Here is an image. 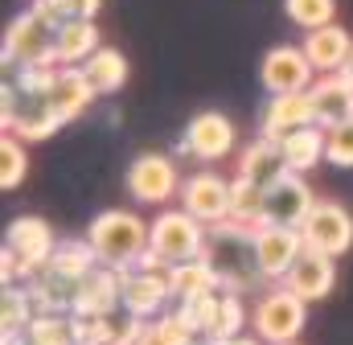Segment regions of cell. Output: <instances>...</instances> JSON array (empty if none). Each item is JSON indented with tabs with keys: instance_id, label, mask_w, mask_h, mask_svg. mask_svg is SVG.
<instances>
[{
	"instance_id": "cell-1",
	"label": "cell",
	"mask_w": 353,
	"mask_h": 345,
	"mask_svg": "<svg viewBox=\"0 0 353 345\" xmlns=\"http://www.w3.org/2000/svg\"><path fill=\"white\" fill-rule=\"evenodd\" d=\"M201 259L214 267L222 292H247L263 279L259 271V259H255V230L239 226V222H222V226H210L205 235V251Z\"/></svg>"
},
{
	"instance_id": "cell-2",
	"label": "cell",
	"mask_w": 353,
	"mask_h": 345,
	"mask_svg": "<svg viewBox=\"0 0 353 345\" xmlns=\"http://www.w3.org/2000/svg\"><path fill=\"white\" fill-rule=\"evenodd\" d=\"M87 243L103 267L128 271L148 251V222L140 214H132V210H103V214L90 218Z\"/></svg>"
},
{
	"instance_id": "cell-3",
	"label": "cell",
	"mask_w": 353,
	"mask_h": 345,
	"mask_svg": "<svg viewBox=\"0 0 353 345\" xmlns=\"http://www.w3.org/2000/svg\"><path fill=\"white\" fill-rule=\"evenodd\" d=\"M304 321H308V300H300L283 284L263 292L251 313V329L263 345H292L304 333Z\"/></svg>"
},
{
	"instance_id": "cell-4",
	"label": "cell",
	"mask_w": 353,
	"mask_h": 345,
	"mask_svg": "<svg viewBox=\"0 0 353 345\" xmlns=\"http://www.w3.org/2000/svg\"><path fill=\"white\" fill-rule=\"evenodd\" d=\"M205 226L185 214V210H161L152 222H148V251L161 255L169 267L176 263H189V259H201L205 251Z\"/></svg>"
},
{
	"instance_id": "cell-5",
	"label": "cell",
	"mask_w": 353,
	"mask_h": 345,
	"mask_svg": "<svg viewBox=\"0 0 353 345\" xmlns=\"http://www.w3.org/2000/svg\"><path fill=\"white\" fill-rule=\"evenodd\" d=\"M54 41H58V25L37 4H29L4 33V58L17 66H58Z\"/></svg>"
},
{
	"instance_id": "cell-6",
	"label": "cell",
	"mask_w": 353,
	"mask_h": 345,
	"mask_svg": "<svg viewBox=\"0 0 353 345\" xmlns=\"http://www.w3.org/2000/svg\"><path fill=\"white\" fill-rule=\"evenodd\" d=\"M66 119L50 107L46 95H29L21 86H4V132H12L17 140H46L62 128Z\"/></svg>"
},
{
	"instance_id": "cell-7",
	"label": "cell",
	"mask_w": 353,
	"mask_h": 345,
	"mask_svg": "<svg viewBox=\"0 0 353 345\" xmlns=\"http://www.w3.org/2000/svg\"><path fill=\"white\" fill-rule=\"evenodd\" d=\"M4 251H12L21 263V279H33L58 251V239L50 230L46 218H33V214H21L8 222V235H4Z\"/></svg>"
},
{
	"instance_id": "cell-8",
	"label": "cell",
	"mask_w": 353,
	"mask_h": 345,
	"mask_svg": "<svg viewBox=\"0 0 353 345\" xmlns=\"http://www.w3.org/2000/svg\"><path fill=\"white\" fill-rule=\"evenodd\" d=\"M300 235H304L308 251H321V255L337 259L353 247V214L341 201H316L312 214L304 218Z\"/></svg>"
},
{
	"instance_id": "cell-9",
	"label": "cell",
	"mask_w": 353,
	"mask_h": 345,
	"mask_svg": "<svg viewBox=\"0 0 353 345\" xmlns=\"http://www.w3.org/2000/svg\"><path fill=\"white\" fill-rule=\"evenodd\" d=\"M230 185L234 181H226L218 172H193L181 181V210L193 214L205 230L222 226V222H230Z\"/></svg>"
},
{
	"instance_id": "cell-10",
	"label": "cell",
	"mask_w": 353,
	"mask_h": 345,
	"mask_svg": "<svg viewBox=\"0 0 353 345\" xmlns=\"http://www.w3.org/2000/svg\"><path fill=\"white\" fill-rule=\"evenodd\" d=\"M128 193L140 206H165L173 193H181V172L165 152H140L128 165Z\"/></svg>"
},
{
	"instance_id": "cell-11",
	"label": "cell",
	"mask_w": 353,
	"mask_h": 345,
	"mask_svg": "<svg viewBox=\"0 0 353 345\" xmlns=\"http://www.w3.org/2000/svg\"><path fill=\"white\" fill-rule=\"evenodd\" d=\"M234 144H239V132H234L230 115H222V111H201V115H193L189 128H185V136H181V148H185L193 161H205V165L226 161V157L234 152Z\"/></svg>"
},
{
	"instance_id": "cell-12",
	"label": "cell",
	"mask_w": 353,
	"mask_h": 345,
	"mask_svg": "<svg viewBox=\"0 0 353 345\" xmlns=\"http://www.w3.org/2000/svg\"><path fill=\"white\" fill-rule=\"evenodd\" d=\"M169 271L173 267H128L123 271V308L136 313L140 321H157L165 317V304L173 300V288H169Z\"/></svg>"
},
{
	"instance_id": "cell-13",
	"label": "cell",
	"mask_w": 353,
	"mask_h": 345,
	"mask_svg": "<svg viewBox=\"0 0 353 345\" xmlns=\"http://www.w3.org/2000/svg\"><path fill=\"white\" fill-rule=\"evenodd\" d=\"M312 62L304 50L296 46H275L267 50L259 62V79H263L267 95H296V90H312Z\"/></svg>"
},
{
	"instance_id": "cell-14",
	"label": "cell",
	"mask_w": 353,
	"mask_h": 345,
	"mask_svg": "<svg viewBox=\"0 0 353 345\" xmlns=\"http://www.w3.org/2000/svg\"><path fill=\"white\" fill-rule=\"evenodd\" d=\"M300 255H304V235L296 226H275V222L255 226V259L263 279H283Z\"/></svg>"
},
{
	"instance_id": "cell-15",
	"label": "cell",
	"mask_w": 353,
	"mask_h": 345,
	"mask_svg": "<svg viewBox=\"0 0 353 345\" xmlns=\"http://www.w3.org/2000/svg\"><path fill=\"white\" fill-rule=\"evenodd\" d=\"M316 197L308 189V181L300 172H283L271 189H267V206H263V218L275 222V226H304V218L312 214Z\"/></svg>"
},
{
	"instance_id": "cell-16",
	"label": "cell",
	"mask_w": 353,
	"mask_h": 345,
	"mask_svg": "<svg viewBox=\"0 0 353 345\" xmlns=\"http://www.w3.org/2000/svg\"><path fill=\"white\" fill-rule=\"evenodd\" d=\"M123 304V271H115V267H94L90 275H83V284H79V304H74V317H107V313H115Z\"/></svg>"
},
{
	"instance_id": "cell-17",
	"label": "cell",
	"mask_w": 353,
	"mask_h": 345,
	"mask_svg": "<svg viewBox=\"0 0 353 345\" xmlns=\"http://www.w3.org/2000/svg\"><path fill=\"white\" fill-rule=\"evenodd\" d=\"M333 284H337V259L321 255V251H308V247H304V255L292 263V271L283 275V288H292L308 304L325 300L333 292Z\"/></svg>"
},
{
	"instance_id": "cell-18",
	"label": "cell",
	"mask_w": 353,
	"mask_h": 345,
	"mask_svg": "<svg viewBox=\"0 0 353 345\" xmlns=\"http://www.w3.org/2000/svg\"><path fill=\"white\" fill-rule=\"evenodd\" d=\"M304 54H308V62H312V70H321V75H341V66L350 62L353 54V37L345 25H325V29H312V33H304V46H300Z\"/></svg>"
},
{
	"instance_id": "cell-19",
	"label": "cell",
	"mask_w": 353,
	"mask_h": 345,
	"mask_svg": "<svg viewBox=\"0 0 353 345\" xmlns=\"http://www.w3.org/2000/svg\"><path fill=\"white\" fill-rule=\"evenodd\" d=\"M79 284H83V279H74V275H62V271H54V267H41L25 288H29L37 313H70V317H74Z\"/></svg>"
},
{
	"instance_id": "cell-20",
	"label": "cell",
	"mask_w": 353,
	"mask_h": 345,
	"mask_svg": "<svg viewBox=\"0 0 353 345\" xmlns=\"http://www.w3.org/2000/svg\"><path fill=\"white\" fill-rule=\"evenodd\" d=\"M316 124V111H312V99L308 90H296V95H271L263 107V136L279 140L296 128H308Z\"/></svg>"
},
{
	"instance_id": "cell-21",
	"label": "cell",
	"mask_w": 353,
	"mask_h": 345,
	"mask_svg": "<svg viewBox=\"0 0 353 345\" xmlns=\"http://www.w3.org/2000/svg\"><path fill=\"white\" fill-rule=\"evenodd\" d=\"M308 99H312V111H316V124L321 128H333V124L353 119V83L345 75L316 79L312 90H308Z\"/></svg>"
},
{
	"instance_id": "cell-22",
	"label": "cell",
	"mask_w": 353,
	"mask_h": 345,
	"mask_svg": "<svg viewBox=\"0 0 353 345\" xmlns=\"http://www.w3.org/2000/svg\"><path fill=\"white\" fill-rule=\"evenodd\" d=\"M50 107L70 124V119H79L83 111L90 107V99H94V86L90 79L83 75V66H58V75H54V86H50Z\"/></svg>"
},
{
	"instance_id": "cell-23",
	"label": "cell",
	"mask_w": 353,
	"mask_h": 345,
	"mask_svg": "<svg viewBox=\"0 0 353 345\" xmlns=\"http://www.w3.org/2000/svg\"><path fill=\"white\" fill-rule=\"evenodd\" d=\"M275 144H279V157H283L288 172H308L325 161V128H321V124L296 128V132L279 136Z\"/></svg>"
},
{
	"instance_id": "cell-24",
	"label": "cell",
	"mask_w": 353,
	"mask_h": 345,
	"mask_svg": "<svg viewBox=\"0 0 353 345\" xmlns=\"http://www.w3.org/2000/svg\"><path fill=\"white\" fill-rule=\"evenodd\" d=\"M283 172H288V165H283L279 144H275L271 136L251 140V144L243 148V157H239V177H243V181H251V185H263V189H271Z\"/></svg>"
},
{
	"instance_id": "cell-25",
	"label": "cell",
	"mask_w": 353,
	"mask_h": 345,
	"mask_svg": "<svg viewBox=\"0 0 353 345\" xmlns=\"http://www.w3.org/2000/svg\"><path fill=\"white\" fill-rule=\"evenodd\" d=\"M99 50L103 46H99L94 21H66L58 29V41H54V62L58 66H87Z\"/></svg>"
},
{
	"instance_id": "cell-26",
	"label": "cell",
	"mask_w": 353,
	"mask_h": 345,
	"mask_svg": "<svg viewBox=\"0 0 353 345\" xmlns=\"http://www.w3.org/2000/svg\"><path fill=\"white\" fill-rule=\"evenodd\" d=\"M83 75L90 79L94 95H115L119 86L128 83V58H123V50L103 46V50L90 58L87 66H83Z\"/></svg>"
},
{
	"instance_id": "cell-27",
	"label": "cell",
	"mask_w": 353,
	"mask_h": 345,
	"mask_svg": "<svg viewBox=\"0 0 353 345\" xmlns=\"http://www.w3.org/2000/svg\"><path fill=\"white\" fill-rule=\"evenodd\" d=\"M25 345H79V321L70 313H37L25 329Z\"/></svg>"
},
{
	"instance_id": "cell-28",
	"label": "cell",
	"mask_w": 353,
	"mask_h": 345,
	"mask_svg": "<svg viewBox=\"0 0 353 345\" xmlns=\"http://www.w3.org/2000/svg\"><path fill=\"white\" fill-rule=\"evenodd\" d=\"M33 317H37V308H33L29 288L8 284V288H4V296H0V329H4V342L25 337V329H29V321H33Z\"/></svg>"
},
{
	"instance_id": "cell-29",
	"label": "cell",
	"mask_w": 353,
	"mask_h": 345,
	"mask_svg": "<svg viewBox=\"0 0 353 345\" xmlns=\"http://www.w3.org/2000/svg\"><path fill=\"white\" fill-rule=\"evenodd\" d=\"M176 313L185 317V325H189L197 337L214 342V333H218V313H222V288H218V292L189 296V300H176Z\"/></svg>"
},
{
	"instance_id": "cell-30",
	"label": "cell",
	"mask_w": 353,
	"mask_h": 345,
	"mask_svg": "<svg viewBox=\"0 0 353 345\" xmlns=\"http://www.w3.org/2000/svg\"><path fill=\"white\" fill-rule=\"evenodd\" d=\"M169 288H173V300H189V296H201V292H218V275L205 259H189V263H176L169 271Z\"/></svg>"
},
{
	"instance_id": "cell-31",
	"label": "cell",
	"mask_w": 353,
	"mask_h": 345,
	"mask_svg": "<svg viewBox=\"0 0 353 345\" xmlns=\"http://www.w3.org/2000/svg\"><path fill=\"white\" fill-rule=\"evenodd\" d=\"M263 206H267V189L263 185H251V181L234 177V185H230V222L255 230V226H263L267 222Z\"/></svg>"
},
{
	"instance_id": "cell-32",
	"label": "cell",
	"mask_w": 353,
	"mask_h": 345,
	"mask_svg": "<svg viewBox=\"0 0 353 345\" xmlns=\"http://www.w3.org/2000/svg\"><path fill=\"white\" fill-rule=\"evenodd\" d=\"M136 345H197V333L185 325L181 313H165L157 321H144V333Z\"/></svg>"
},
{
	"instance_id": "cell-33",
	"label": "cell",
	"mask_w": 353,
	"mask_h": 345,
	"mask_svg": "<svg viewBox=\"0 0 353 345\" xmlns=\"http://www.w3.org/2000/svg\"><path fill=\"white\" fill-rule=\"evenodd\" d=\"M283 12L292 25L312 33V29H325L337 21V0H283Z\"/></svg>"
},
{
	"instance_id": "cell-34",
	"label": "cell",
	"mask_w": 353,
	"mask_h": 345,
	"mask_svg": "<svg viewBox=\"0 0 353 345\" xmlns=\"http://www.w3.org/2000/svg\"><path fill=\"white\" fill-rule=\"evenodd\" d=\"M46 267H54V271H62V275H74V279H83V275H90L94 267H99V255L90 251V243L83 239V243H58V251H54V259L46 263Z\"/></svg>"
},
{
	"instance_id": "cell-35",
	"label": "cell",
	"mask_w": 353,
	"mask_h": 345,
	"mask_svg": "<svg viewBox=\"0 0 353 345\" xmlns=\"http://www.w3.org/2000/svg\"><path fill=\"white\" fill-rule=\"evenodd\" d=\"M25 172H29L25 144L12 132H4V140H0V189H17L25 181Z\"/></svg>"
},
{
	"instance_id": "cell-36",
	"label": "cell",
	"mask_w": 353,
	"mask_h": 345,
	"mask_svg": "<svg viewBox=\"0 0 353 345\" xmlns=\"http://www.w3.org/2000/svg\"><path fill=\"white\" fill-rule=\"evenodd\" d=\"M325 161L337 169H353V119L325 128Z\"/></svg>"
},
{
	"instance_id": "cell-37",
	"label": "cell",
	"mask_w": 353,
	"mask_h": 345,
	"mask_svg": "<svg viewBox=\"0 0 353 345\" xmlns=\"http://www.w3.org/2000/svg\"><path fill=\"white\" fill-rule=\"evenodd\" d=\"M243 325H247L243 296H239V292H222V313H218V333H214V342H218V337H239Z\"/></svg>"
},
{
	"instance_id": "cell-38",
	"label": "cell",
	"mask_w": 353,
	"mask_h": 345,
	"mask_svg": "<svg viewBox=\"0 0 353 345\" xmlns=\"http://www.w3.org/2000/svg\"><path fill=\"white\" fill-rule=\"evenodd\" d=\"M99 4L103 0H62V8H66L70 21H94L99 17Z\"/></svg>"
},
{
	"instance_id": "cell-39",
	"label": "cell",
	"mask_w": 353,
	"mask_h": 345,
	"mask_svg": "<svg viewBox=\"0 0 353 345\" xmlns=\"http://www.w3.org/2000/svg\"><path fill=\"white\" fill-rule=\"evenodd\" d=\"M210 345H263L259 337H247V333H239V337H218V342H210Z\"/></svg>"
},
{
	"instance_id": "cell-40",
	"label": "cell",
	"mask_w": 353,
	"mask_h": 345,
	"mask_svg": "<svg viewBox=\"0 0 353 345\" xmlns=\"http://www.w3.org/2000/svg\"><path fill=\"white\" fill-rule=\"evenodd\" d=\"M341 75H345V79H350V83H353V54H350V62L341 66Z\"/></svg>"
},
{
	"instance_id": "cell-41",
	"label": "cell",
	"mask_w": 353,
	"mask_h": 345,
	"mask_svg": "<svg viewBox=\"0 0 353 345\" xmlns=\"http://www.w3.org/2000/svg\"><path fill=\"white\" fill-rule=\"evenodd\" d=\"M292 345H296V342H292Z\"/></svg>"
}]
</instances>
